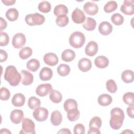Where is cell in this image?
I'll return each mask as SVG.
<instances>
[{
    "label": "cell",
    "instance_id": "1",
    "mask_svg": "<svg viewBox=\"0 0 134 134\" xmlns=\"http://www.w3.org/2000/svg\"><path fill=\"white\" fill-rule=\"evenodd\" d=\"M125 119L124 111L119 107H115L110 111V119L109 125L110 127L114 130L120 129Z\"/></svg>",
    "mask_w": 134,
    "mask_h": 134
},
{
    "label": "cell",
    "instance_id": "2",
    "mask_svg": "<svg viewBox=\"0 0 134 134\" xmlns=\"http://www.w3.org/2000/svg\"><path fill=\"white\" fill-rule=\"evenodd\" d=\"M4 79L13 86L18 85L21 80V74L18 72L16 67L14 65H9L5 69Z\"/></svg>",
    "mask_w": 134,
    "mask_h": 134
},
{
    "label": "cell",
    "instance_id": "3",
    "mask_svg": "<svg viewBox=\"0 0 134 134\" xmlns=\"http://www.w3.org/2000/svg\"><path fill=\"white\" fill-rule=\"evenodd\" d=\"M69 41L70 46L76 49L80 48L85 43V37L82 32L75 31L70 35Z\"/></svg>",
    "mask_w": 134,
    "mask_h": 134
},
{
    "label": "cell",
    "instance_id": "4",
    "mask_svg": "<svg viewBox=\"0 0 134 134\" xmlns=\"http://www.w3.org/2000/svg\"><path fill=\"white\" fill-rule=\"evenodd\" d=\"M25 19L26 23L29 26H39L44 23L45 21V17L43 15L38 13H36L34 14L27 15Z\"/></svg>",
    "mask_w": 134,
    "mask_h": 134
},
{
    "label": "cell",
    "instance_id": "5",
    "mask_svg": "<svg viewBox=\"0 0 134 134\" xmlns=\"http://www.w3.org/2000/svg\"><path fill=\"white\" fill-rule=\"evenodd\" d=\"M24 134H35V124L34 122L29 118H25L22 121V129L19 132Z\"/></svg>",
    "mask_w": 134,
    "mask_h": 134
},
{
    "label": "cell",
    "instance_id": "6",
    "mask_svg": "<svg viewBox=\"0 0 134 134\" xmlns=\"http://www.w3.org/2000/svg\"><path fill=\"white\" fill-rule=\"evenodd\" d=\"M49 111L47 109L44 107H39L35 109L32 113V116L34 118L38 121H44L48 117Z\"/></svg>",
    "mask_w": 134,
    "mask_h": 134
},
{
    "label": "cell",
    "instance_id": "7",
    "mask_svg": "<svg viewBox=\"0 0 134 134\" xmlns=\"http://www.w3.org/2000/svg\"><path fill=\"white\" fill-rule=\"evenodd\" d=\"M26 38L24 34L21 32L16 34L12 40L13 46L16 49L22 48L26 43Z\"/></svg>",
    "mask_w": 134,
    "mask_h": 134
},
{
    "label": "cell",
    "instance_id": "8",
    "mask_svg": "<svg viewBox=\"0 0 134 134\" xmlns=\"http://www.w3.org/2000/svg\"><path fill=\"white\" fill-rule=\"evenodd\" d=\"M71 17L73 22L77 24L83 23L85 21L86 19L84 13L77 7L72 12Z\"/></svg>",
    "mask_w": 134,
    "mask_h": 134
},
{
    "label": "cell",
    "instance_id": "9",
    "mask_svg": "<svg viewBox=\"0 0 134 134\" xmlns=\"http://www.w3.org/2000/svg\"><path fill=\"white\" fill-rule=\"evenodd\" d=\"M120 11L126 15H132L134 14V4L132 0H125L120 7Z\"/></svg>",
    "mask_w": 134,
    "mask_h": 134
},
{
    "label": "cell",
    "instance_id": "10",
    "mask_svg": "<svg viewBox=\"0 0 134 134\" xmlns=\"http://www.w3.org/2000/svg\"><path fill=\"white\" fill-rule=\"evenodd\" d=\"M52 86L50 83H44L39 85L36 90V93L40 97L47 95L52 90Z\"/></svg>",
    "mask_w": 134,
    "mask_h": 134
},
{
    "label": "cell",
    "instance_id": "11",
    "mask_svg": "<svg viewBox=\"0 0 134 134\" xmlns=\"http://www.w3.org/2000/svg\"><path fill=\"white\" fill-rule=\"evenodd\" d=\"M44 63L49 66H55L59 62V59L57 54L53 52H49L44 54L43 57Z\"/></svg>",
    "mask_w": 134,
    "mask_h": 134
},
{
    "label": "cell",
    "instance_id": "12",
    "mask_svg": "<svg viewBox=\"0 0 134 134\" xmlns=\"http://www.w3.org/2000/svg\"><path fill=\"white\" fill-rule=\"evenodd\" d=\"M85 12L91 16L96 15L98 12V6L95 3L92 2H87L83 6Z\"/></svg>",
    "mask_w": 134,
    "mask_h": 134
},
{
    "label": "cell",
    "instance_id": "13",
    "mask_svg": "<svg viewBox=\"0 0 134 134\" xmlns=\"http://www.w3.org/2000/svg\"><path fill=\"white\" fill-rule=\"evenodd\" d=\"M98 46L96 42L94 41H90L85 48V54L90 57L94 56L98 52Z\"/></svg>",
    "mask_w": 134,
    "mask_h": 134
},
{
    "label": "cell",
    "instance_id": "14",
    "mask_svg": "<svg viewBox=\"0 0 134 134\" xmlns=\"http://www.w3.org/2000/svg\"><path fill=\"white\" fill-rule=\"evenodd\" d=\"M24 112L20 109H14L10 113V119L15 124H19L24 118Z\"/></svg>",
    "mask_w": 134,
    "mask_h": 134
},
{
    "label": "cell",
    "instance_id": "15",
    "mask_svg": "<svg viewBox=\"0 0 134 134\" xmlns=\"http://www.w3.org/2000/svg\"><path fill=\"white\" fill-rule=\"evenodd\" d=\"M98 31L101 35L107 36L112 32L113 26L109 22L103 21L99 25Z\"/></svg>",
    "mask_w": 134,
    "mask_h": 134
},
{
    "label": "cell",
    "instance_id": "16",
    "mask_svg": "<svg viewBox=\"0 0 134 134\" xmlns=\"http://www.w3.org/2000/svg\"><path fill=\"white\" fill-rule=\"evenodd\" d=\"M21 83L24 85H31L34 81V76L29 71L25 70L21 71Z\"/></svg>",
    "mask_w": 134,
    "mask_h": 134
},
{
    "label": "cell",
    "instance_id": "17",
    "mask_svg": "<svg viewBox=\"0 0 134 134\" xmlns=\"http://www.w3.org/2000/svg\"><path fill=\"white\" fill-rule=\"evenodd\" d=\"M91 61L86 58H83L80 59L78 62V68L80 71L83 72H86L92 68Z\"/></svg>",
    "mask_w": 134,
    "mask_h": 134
},
{
    "label": "cell",
    "instance_id": "18",
    "mask_svg": "<svg viewBox=\"0 0 134 134\" xmlns=\"http://www.w3.org/2000/svg\"><path fill=\"white\" fill-rule=\"evenodd\" d=\"M26 100L25 96L21 93L15 94L12 99V103L15 107H21L24 105Z\"/></svg>",
    "mask_w": 134,
    "mask_h": 134
},
{
    "label": "cell",
    "instance_id": "19",
    "mask_svg": "<svg viewBox=\"0 0 134 134\" xmlns=\"http://www.w3.org/2000/svg\"><path fill=\"white\" fill-rule=\"evenodd\" d=\"M94 63L97 68L99 69H104L108 66L109 64V60L105 56L100 55L95 58Z\"/></svg>",
    "mask_w": 134,
    "mask_h": 134
},
{
    "label": "cell",
    "instance_id": "20",
    "mask_svg": "<svg viewBox=\"0 0 134 134\" xmlns=\"http://www.w3.org/2000/svg\"><path fill=\"white\" fill-rule=\"evenodd\" d=\"M50 120L53 126H58L60 125L62 121V116L61 112L58 110L53 111L51 114Z\"/></svg>",
    "mask_w": 134,
    "mask_h": 134
},
{
    "label": "cell",
    "instance_id": "21",
    "mask_svg": "<svg viewBox=\"0 0 134 134\" xmlns=\"http://www.w3.org/2000/svg\"><path fill=\"white\" fill-rule=\"evenodd\" d=\"M53 75V71L52 69L48 67L43 68L39 73V77L42 81H49Z\"/></svg>",
    "mask_w": 134,
    "mask_h": 134
},
{
    "label": "cell",
    "instance_id": "22",
    "mask_svg": "<svg viewBox=\"0 0 134 134\" xmlns=\"http://www.w3.org/2000/svg\"><path fill=\"white\" fill-rule=\"evenodd\" d=\"M113 101V98L110 95L107 94H103L100 95L97 99L98 103L102 106H107L109 105Z\"/></svg>",
    "mask_w": 134,
    "mask_h": 134
},
{
    "label": "cell",
    "instance_id": "23",
    "mask_svg": "<svg viewBox=\"0 0 134 134\" xmlns=\"http://www.w3.org/2000/svg\"><path fill=\"white\" fill-rule=\"evenodd\" d=\"M75 57L74 51L71 49H65L61 54L62 60L66 62H69L73 61Z\"/></svg>",
    "mask_w": 134,
    "mask_h": 134
},
{
    "label": "cell",
    "instance_id": "24",
    "mask_svg": "<svg viewBox=\"0 0 134 134\" xmlns=\"http://www.w3.org/2000/svg\"><path fill=\"white\" fill-rule=\"evenodd\" d=\"M121 79L126 83H132L134 80V73L132 70H126L121 73Z\"/></svg>",
    "mask_w": 134,
    "mask_h": 134
},
{
    "label": "cell",
    "instance_id": "25",
    "mask_svg": "<svg viewBox=\"0 0 134 134\" xmlns=\"http://www.w3.org/2000/svg\"><path fill=\"white\" fill-rule=\"evenodd\" d=\"M5 16L9 21H14L18 19L19 13L18 10L15 8H10L7 10Z\"/></svg>",
    "mask_w": 134,
    "mask_h": 134
},
{
    "label": "cell",
    "instance_id": "26",
    "mask_svg": "<svg viewBox=\"0 0 134 134\" xmlns=\"http://www.w3.org/2000/svg\"><path fill=\"white\" fill-rule=\"evenodd\" d=\"M77 107L78 106L76 101L72 98L66 99L63 104L64 109L66 112L74 109H77Z\"/></svg>",
    "mask_w": 134,
    "mask_h": 134
},
{
    "label": "cell",
    "instance_id": "27",
    "mask_svg": "<svg viewBox=\"0 0 134 134\" xmlns=\"http://www.w3.org/2000/svg\"><path fill=\"white\" fill-rule=\"evenodd\" d=\"M96 26V20L91 17H87L83 25V27L87 31H93Z\"/></svg>",
    "mask_w": 134,
    "mask_h": 134
},
{
    "label": "cell",
    "instance_id": "28",
    "mask_svg": "<svg viewBox=\"0 0 134 134\" xmlns=\"http://www.w3.org/2000/svg\"><path fill=\"white\" fill-rule=\"evenodd\" d=\"M40 64L39 61L35 59H32L29 60L26 64V67L27 69L32 72L37 71L40 68Z\"/></svg>",
    "mask_w": 134,
    "mask_h": 134
},
{
    "label": "cell",
    "instance_id": "29",
    "mask_svg": "<svg viewBox=\"0 0 134 134\" xmlns=\"http://www.w3.org/2000/svg\"><path fill=\"white\" fill-rule=\"evenodd\" d=\"M49 98L53 103L58 104L61 102L62 99V95L59 91L52 90L50 93Z\"/></svg>",
    "mask_w": 134,
    "mask_h": 134
},
{
    "label": "cell",
    "instance_id": "30",
    "mask_svg": "<svg viewBox=\"0 0 134 134\" xmlns=\"http://www.w3.org/2000/svg\"><path fill=\"white\" fill-rule=\"evenodd\" d=\"M70 67L66 64H61L57 68V72L61 76H66L70 72Z\"/></svg>",
    "mask_w": 134,
    "mask_h": 134
},
{
    "label": "cell",
    "instance_id": "31",
    "mask_svg": "<svg viewBox=\"0 0 134 134\" xmlns=\"http://www.w3.org/2000/svg\"><path fill=\"white\" fill-rule=\"evenodd\" d=\"M54 15L59 16L62 15H66L68 13V7L63 4H59L57 5L53 10Z\"/></svg>",
    "mask_w": 134,
    "mask_h": 134
},
{
    "label": "cell",
    "instance_id": "32",
    "mask_svg": "<svg viewBox=\"0 0 134 134\" xmlns=\"http://www.w3.org/2000/svg\"><path fill=\"white\" fill-rule=\"evenodd\" d=\"M32 53V50L31 48L28 47H26L20 50L19 52V56L22 60H26L31 57Z\"/></svg>",
    "mask_w": 134,
    "mask_h": 134
},
{
    "label": "cell",
    "instance_id": "33",
    "mask_svg": "<svg viewBox=\"0 0 134 134\" xmlns=\"http://www.w3.org/2000/svg\"><path fill=\"white\" fill-rule=\"evenodd\" d=\"M41 102L40 100L35 96H31L29 97L28 101V106L31 109H35L37 107L40 106Z\"/></svg>",
    "mask_w": 134,
    "mask_h": 134
},
{
    "label": "cell",
    "instance_id": "34",
    "mask_svg": "<svg viewBox=\"0 0 134 134\" xmlns=\"http://www.w3.org/2000/svg\"><path fill=\"white\" fill-rule=\"evenodd\" d=\"M122 100L124 102L129 105L132 106L134 105V94L132 92H127L124 94L122 96Z\"/></svg>",
    "mask_w": 134,
    "mask_h": 134
},
{
    "label": "cell",
    "instance_id": "35",
    "mask_svg": "<svg viewBox=\"0 0 134 134\" xmlns=\"http://www.w3.org/2000/svg\"><path fill=\"white\" fill-rule=\"evenodd\" d=\"M69 22V19L66 15H62L57 16L55 23L57 25L61 27H63L66 26Z\"/></svg>",
    "mask_w": 134,
    "mask_h": 134
},
{
    "label": "cell",
    "instance_id": "36",
    "mask_svg": "<svg viewBox=\"0 0 134 134\" xmlns=\"http://www.w3.org/2000/svg\"><path fill=\"white\" fill-rule=\"evenodd\" d=\"M118 7L116 2L110 1L108 2L104 6V10L107 13H110L115 11Z\"/></svg>",
    "mask_w": 134,
    "mask_h": 134
},
{
    "label": "cell",
    "instance_id": "37",
    "mask_svg": "<svg viewBox=\"0 0 134 134\" xmlns=\"http://www.w3.org/2000/svg\"><path fill=\"white\" fill-rule=\"evenodd\" d=\"M38 8L42 13H48L51 10V5L48 1H42L39 4Z\"/></svg>",
    "mask_w": 134,
    "mask_h": 134
},
{
    "label": "cell",
    "instance_id": "38",
    "mask_svg": "<svg viewBox=\"0 0 134 134\" xmlns=\"http://www.w3.org/2000/svg\"><path fill=\"white\" fill-rule=\"evenodd\" d=\"M67 118L69 120L71 121H74L77 120L80 115V111L77 109H74L67 112Z\"/></svg>",
    "mask_w": 134,
    "mask_h": 134
},
{
    "label": "cell",
    "instance_id": "39",
    "mask_svg": "<svg viewBox=\"0 0 134 134\" xmlns=\"http://www.w3.org/2000/svg\"><path fill=\"white\" fill-rule=\"evenodd\" d=\"M111 20L116 26L122 25L124 21V18L121 14L119 13L114 14L111 17Z\"/></svg>",
    "mask_w": 134,
    "mask_h": 134
},
{
    "label": "cell",
    "instance_id": "40",
    "mask_svg": "<svg viewBox=\"0 0 134 134\" xmlns=\"http://www.w3.org/2000/svg\"><path fill=\"white\" fill-rule=\"evenodd\" d=\"M102 124V119L99 117L94 116L90 120L89 122V128L95 127L99 129Z\"/></svg>",
    "mask_w": 134,
    "mask_h": 134
},
{
    "label": "cell",
    "instance_id": "41",
    "mask_svg": "<svg viewBox=\"0 0 134 134\" xmlns=\"http://www.w3.org/2000/svg\"><path fill=\"white\" fill-rule=\"evenodd\" d=\"M106 86L107 91L111 93H115L117 91V86L115 82L112 79L108 80L106 83Z\"/></svg>",
    "mask_w": 134,
    "mask_h": 134
},
{
    "label": "cell",
    "instance_id": "42",
    "mask_svg": "<svg viewBox=\"0 0 134 134\" xmlns=\"http://www.w3.org/2000/svg\"><path fill=\"white\" fill-rule=\"evenodd\" d=\"M10 93L8 89L3 87L0 90V98L2 100H7L9 99Z\"/></svg>",
    "mask_w": 134,
    "mask_h": 134
},
{
    "label": "cell",
    "instance_id": "43",
    "mask_svg": "<svg viewBox=\"0 0 134 134\" xmlns=\"http://www.w3.org/2000/svg\"><path fill=\"white\" fill-rule=\"evenodd\" d=\"M9 41V36L6 32H1V38H0V46L1 47L6 46L8 44Z\"/></svg>",
    "mask_w": 134,
    "mask_h": 134
},
{
    "label": "cell",
    "instance_id": "44",
    "mask_svg": "<svg viewBox=\"0 0 134 134\" xmlns=\"http://www.w3.org/2000/svg\"><path fill=\"white\" fill-rule=\"evenodd\" d=\"M74 134H84L85 132V128L84 126L82 124H76L73 129Z\"/></svg>",
    "mask_w": 134,
    "mask_h": 134
},
{
    "label": "cell",
    "instance_id": "45",
    "mask_svg": "<svg viewBox=\"0 0 134 134\" xmlns=\"http://www.w3.org/2000/svg\"><path fill=\"white\" fill-rule=\"evenodd\" d=\"M0 52H1V54H0L1 62L6 61L7 59V57H8L7 53L5 50H3V49H1Z\"/></svg>",
    "mask_w": 134,
    "mask_h": 134
},
{
    "label": "cell",
    "instance_id": "46",
    "mask_svg": "<svg viewBox=\"0 0 134 134\" xmlns=\"http://www.w3.org/2000/svg\"><path fill=\"white\" fill-rule=\"evenodd\" d=\"M133 110H134L133 106H129L127 108V114H128V116L130 118H132V119L134 118Z\"/></svg>",
    "mask_w": 134,
    "mask_h": 134
},
{
    "label": "cell",
    "instance_id": "47",
    "mask_svg": "<svg viewBox=\"0 0 134 134\" xmlns=\"http://www.w3.org/2000/svg\"><path fill=\"white\" fill-rule=\"evenodd\" d=\"M0 19V30L1 32L7 27V24L6 20L4 19L2 17H1Z\"/></svg>",
    "mask_w": 134,
    "mask_h": 134
},
{
    "label": "cell",
    "instance_id": "48",
    "mask_svg": "<svg viewBox=\"0 0 134 134\" xmlns=\"http://www.w3.org/2000/svg\"><path fill=\"white\" fill-rule=\"evenodd\" d=\"M88 134H100V131H99V129L95 127L90 128L88 131H87Z\"/></svg>",
    "mask_w": 134,
    "mask_h": 134
},
{
    "label": "cell",
    "instance_id": "49",
    "mask_svg": "<svg viewBox=\"0 0 134 134\" xmlns=\"http://www.w3.org/2000/svg\"><path fill=\"white\" fill-rule=\"evenodd\" d=\"M2 3L6 5V6H10V5H14L15 2H16V1L15 0H2Z\"/></svg>",
    "mask_w": 134,
    "mask_h": 134
},
{
    "label": "cell",
    "instance_id": "50",
    "mask_svg": "<svg viewBox=\"0 0 134 134\" xmlns=\"http://www.w3.org/2000/svg\"><path fill=\"white\" fill-rule=\"evenodd\" d=\"M58 133H61V134H71V132L70 131V130L68 129V128H62L58 132Z\"/></svg>",
    "mask_w": 134,
    "mask_h": 134
},
{
    "label": "cell",
    "instance_id": "51",
    "mask_svg": "<svg viewBox=\"0 0 134 134\" xmlns=\"http://www.w3.org/2000/svg\"><path fill=\"white\" fill-rule=\"evenodd\" d=\"M0 133L1 134H4V133H12V132L7 129L6 128H2L1 129Z\"/></svg>",
    "mask_w": 134,
    "mask_h": 134
},
{
    "label": "cell",
    "instance_id": "52",
    "mask_svg": "<svg viewBox=\"0 0 134 134\" xmlns=\"http://www.w3.org/2000/svg\"><path fill=\"white\" fill-rule=\"evenodd\" d=\"M121 133H133V132L129 129H126L124 131H123Z\"/></svg>",
    "mask_w": 134,
    "mask_h": 134
}]
</instances>
